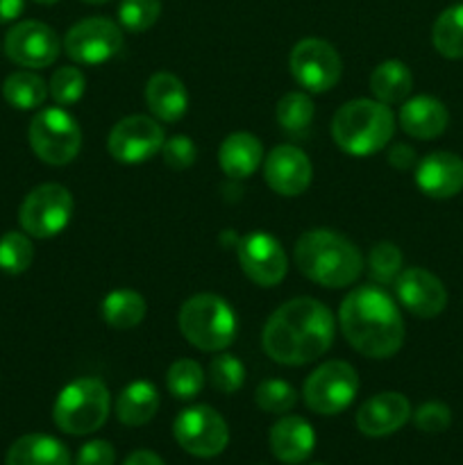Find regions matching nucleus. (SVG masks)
<instances>
[{"label": "nucleus", "instance_id": "obj_1", "mask_svg": "<svg viewBox=\"0 0 463 465\" xmlns=\"http://www.w3.org/2000/svg\"><path fill=\"white\" fill-rule=\"evenodd\" d=\"M336 321L316 298H293L280 304L261 330V348L281 366H307L331 348Z\"/></svg>", "mask_w": 463, "mask_h": 465}, {"label": "nucleus", "instance_id": "obj_2", "mask_svg": "<svg viewBox=\"0 0 463 465\" xmlns=\"http://www.w3.org/2000/svg\"><path fill=\"white\" fill-rule=\"evenodd\" d=\"M339 325L350 348L368 359L393 357L404 343L402 313L381 286L350 291L339 309Z\"/></svg>", "mask_w": 463, "mask_h": 465}, {"label": "nucleus", "instance_id": "obj_3", "mask_svg": "<svg viewBox=\"0 0 463 465\" xmlns=\"http://www.w3.org/2000/svg\"><path fill=\"white\" fill-rule=\"evenodd\" d=\"M295 263L307 280L325 289L352 286L363 272V257L348 236L327 227L304 232L295 243Z\"/></svg>", "mask_w": 463, "mask_h": 465}, {"label": "nucleus", "instance_id": "obj_4", "mask_svg": "<svg viewBox=\"0 0 463 465\" xmlns=\"http://www.w3.org/2000/svg\"><path fill=\"white\" fill-rule=\"evenodd\" d=\"M395 116L389 104L370 98L345 103L331 118V139L352 157H370L390 143Z\"/></svg>", "mask_w": 463, "mask_h": 465}, {"label": "nucleus", "instance_id": "obj_5", "mask_svg": "<svg viewBox=\"0 0 463 465\" xmlns=\"http://www.w3.org/2000/svg\"><path fill=\"white\" fill-rule=\"evenodd\" d=\"M182 336L202 352H222L236 339V313L221 295L198 293L177 313Z\"/></svg>", "mask_w": 463, "mask_h": 465}, {"label": "nucleus", "instance_id": "obj_6", "mask_svg": "<svg viewBox=\"0 0 463 465\" xmlns=\"http://www.w3.org/2000/svg\"><path fill=\"white\" fill-rule=\"evenodd\" d=\"M112 398L98 377H77L59 391L53 407V420L64 434L86 436L107 422Z\"/></svg>", "mask_w": 463, "mask_h": 465}, {"label": "nucleus", "instance_id": "obj_7", "mask_svg": "<svg viewBox=\"0 0 463 465\" xmlns=\"http://www.w3.org/2000/svg\"><path fill=\"white\" fill-rule=\"evenodd\" d=\"M30 148L50 166H66L80 154L82 130L64 107L41 109L27 130Z\"/></svg>", "mask_w": 463, "mask_h": 465}, {"label": "nucleus", "instance_id": "obj_8", "mask_svg": "<svg viewBox=\"0 0 463 465\" xmlns=\"http://www.w3.org/2000/svg\"><path fill=\"white\" fill-rule=\"evenodd\" d=\"M359 375L348 361H325L304 381V404L318 416H336L354 402Z\"/></svg>", "mask_w": 463, "mask_h": 465}, {"label": "nucleus", "instance_id": "obj_9", "mask_svg": "<svg viewBox=\"0 0 463 465\" xmlns=\"http://www.w3.org/2000/svg\"><path fill=\"white\" fill-rule=\"evenodd\" d=\"M73 216V195L62 184H41L32 189L18 209L23 232L34 239H53L62 234Z\"/></svg>", "mask_w": 463, "mask_h": 465}, {"label": "nucleus", "instance_id": "obj_10", "mask_svg": "<svg viewBox=\"0 0 463 465\" xmlns=\"http://www.w3.org/2000/svg\"><path fill=\"white\" fill-rule=\"evenodd\" d=\"M172 436L186 454L198 459L218 457L230 443L225 418L207 404H195L180 411L172 422Z\"/></svg>", "mask_w": 463, "mask_h": 465}, {"label": "nucleus", "instance_id": "obj_11", "mask_svg": "<svg viewBox=\"0 0 463 465\" xmlns=\"http://www.w3.org/2000/svg\"><path fill=\"white\" fill-rule=\"evenodd\" d=\"M289 68L295 82L304 86V91H311V94L331 91L339 84L340 75H343L340 54L336 53L330 41L318 39V36H309V39L298 41L293 45Z\"/></svg>", "mask_w": 463, "mask_h": 465}, {"label": "nucleus", "instance_id": "obj_12", "mask_svg": "<svg viewBox=\"0 0 463 465\" xmlns=\"http://www.w3.org/2000/svg\"><path fill=\"white\" fill-rule=\"evenodd\" d=\"M123 27L112 18L91 16L77 21L64 39V50L75 64H104L123 50Z\"/></svg>", "mask_w": 463, "mask_h": 465}, {"label": "nucleus", "instance_id": "obj_13", "mask_svg": "<svg viewBox=\"0 0 463 465\" xmlns=\"http://www.w3.org/2000/svg\"><path fill=\"white\" fill-rule=\"evenodd\" d=\"M163 141V127L154 118L132 114L112 127L107 150L118 163H143L162 153Z\"/></svg>", "mask_w": 463, "mask_h": 465}, {"label": "nucleus", "instance_id": "obj_14", "mask_svg": "<svg viewBox=\"0 0 463 465\" xmlns=\"http://www.w3.org/2000/svg\"><path fill=\"white\" fill-rule=\"evenodd\" d=\"M236 257H239L241 271L245 272V277L263 289L280 284L289 271L284 248L268 232L257 230L241 236L239 245H236Z\"/></svg>", "mask_w": 463, "mask_h": 465}, {"label": "nucleus", "instance_id": "obj_15", "mask_svg": "<svg viewBox=\"0 0 463 465\" xmlns=\"http://www.w3.org/2000/svg\"><path fill=\"white\" fill-rule=\"evenodd\" d=\"M62 53L57 32L41 21H21L5 36V54L23 68H45Z\"/></svg>", "mask_w": 463, "mask_h": 465}, {"label": "nucleus", "instance_id": "obj_16", "mask_svg": "<svg viewBox=\"0 0 463 465\" xmlns=\"http://www.w3.org/2000/svg\"><path fill=\"white\" fill-rule=\"evenodd\" d=\"M313 177V166L307 153L298 145L281 143L263 157V180L268 189L284 198H298L309 189Z\"/></svg>", "mask_w": 463, "mask_h": 465}, {"label": "nucleus", "instance_id": "obj_17", "mask_svg": "<svg viewBox=\"0 0 463 465\" xmlns=\"http://www.w3.org/2000/svg\"><path fill=\"white\" fill-rule=\"evenodd\" d=\"M399 304L418 318H434L448 307V291L443 282L425 268H407L395 280Z\"/></svg>", "mask_w": 463, "mask_h": 465}, {"label": "nucleus", "instance_id": "obj_18", "mask_svg": "<svg viewBox=\"0 0 463 465\" xmlns=\"http://www.w3.org/2000/svg\"><path fill=\"white\" fill-rule=\"evenodd\" d=\"M409 418H411L409 400L402 393L386 391V393L366 400L359 407L357 430L363 436H370V439H381V436H390L402 430Z\"/></svg>", "mask_w": 463, "mask_h": 465}, {"label": "nucleus", "instance_id": "obj_19", "mask_svg": "<svg viewBox=\"0 0 463 465\" xmlns=\"http://www.w3.org/2000/svg\"><path fill=\"white\" fill-rule=\"evenodd\" d=\"M416 184L429 198H454L463 189V159L445 150L429 153L418 162Z\"/></svg>", "mask_w": 463, "mask_h": 465}, {"label": "nucleus", "instance_id": "obj_20", "mask_svg": "<svg viewBox=\"0 0 463 465\" xmlns=\"http://www.w3.org/2000/svg\"><path fill=\"white\" fill-rule=\"evenodd\" d=\"M268 443H271V452L277 461L298 465L311 457L313 448H316V431L304 418L284 416L271 427Z\"/></svg>", "mask_w": 463, "mask_h": 465}, {"label": "nucleus", "instance_id": "obj_21", "mask_svg": "<svg viewBox=\"0 0 463 465\" xmlns=\"http://www.w3.org/2000/svg\"><path fill=\"white\" fill-rule=\"evenodd\" d=\"M448 107L434 95H416L399 107V125L413 139H436L448 130Z\"/></svg>", "mask_w": 463, "mask_h": 465}, {"label": "nucleus", "instance_id": "obj_22", "mask_svg": "<svg viewBox=\"0 0 463 465\" xmlns=\"http://www.w3.org/2000/svg\"><path fill=\"white\" fill-rule=\"evenodd\" d=\"M145 103L157 121L177 123L189 109V94L180 77L168 71H159L150 75L145 84Z\"/></svg>", "mask_w": 463, "mask_h": 465}, {"label": "nucleus", "instance_id": "obj_23", "mask_svg": "<svg viewBox=\"0 0 463 465\" xmlns=\"http://www.w3.org/2000/svg\"><path fill=\"white\" fill-rule=\"evenodd\" d=\"M263 162V145L250 132H234V134L225 136L218 150V163H221L222 173L230 177L232 182H241L245 177L252 175Z\"/></svg>", "mask_w": 463, "mask_h": 465}, {"label": "nucleus", "instance_id": "obj_24", "mask_svg": "<svg viewBox=\"0 0 463 465\" xmlns=\"http://www.w3.org/2000/svg\"><path fill=\"white\" fill-rule=\"evenodd\" d=\"M5 465H71V452L54 436L27 434L14 440Z\"/></svg>", "mask_w": 463, "mask_h": 465}, {"label": "nucleus", "instance_id": "obj_25", "mask_svg": "<svg viewBox=\"0 0 463 465\" xmlns=\"http://www.w3.org/2000/svg\"><path fill=\"white\" fill-rule=\"evenodd\" d=\"M113 411L121 425L125 427H141L148 425L159 411V391L153 381L136 380L127 384L118 393Z\"/></svg>", "mask_w": 463, "mask_h": 465}, {"label": "nucleus", "instance_id": "obj_26", "mask_svg": "<svg viewBox=\"0 0 463 465\" xmlns=\"http://www.w3.org/2000/svg\"><path fill=\"white\" fill-rule=\"evenodd\" d=\"M413 89V73L399 59H386L370 73V91L384 104H398L409 98Z\"/></svg>", "mask_w": 463, "mask_h": 465}, {"label": "nucleus", "instance_id": "obj_27", "mask_svg": "<svg viewBox=\"0 0 463 465\" xmlns=\"http://www.w3.org/2000/svg\"><path fill=\"white\" fill-rule=\"evenodd\" d=\"M145 298L132 289H116L100 302V316L112 330H134L145 318Z\"/></svg>", "mask_w": 463, "mask_h": 465}, {"label": "nucleus", "instance_id": "obj_28", "mask_svg": "<svg viewBox=\"0 0 463 465\" xmlns=\"http://www.w3.org/2000/svg\"><path fill=\"white\" fill-rule=\"evenodd\" d=\"M48 94V82L32 71H14L3 82V98L14 109H23V112L41 107Z\"/></svg>", "mask_w": 463, "mask_h": 465}, {"label": "nucleus", "instance_id": "obj_29", "mask_svg": "<svg viewBox=\"0 0 463 465\" xmlns=\"http://www.w3.org/2000/svg\"><path fill=\"white\" fill-rule=\"evenodd\" d=\"M313 114H316L313 100L304 91H289V94H284L275 109L281 132H286L293 139H302L311 130Z\"/></svg>", "mask_w": 463, "mask_h": 465}, {"label": "nucleus", "instance_id": "obj_30", "mask_svg": "<svg viewBox=\"0 0 463 465\" xmlns=\"http://www.w3.org/2000/svg\"><path fill=\"white\" fill-rule=\"evenodd\" d=\"M434 48L448 59H463V3L445 9L431 30Z\"/></svg>", "mask_w": 463, "mask_h": 465}, {"label": "nucleus", "instance_id": "obj_31", "mask_svg": "<svg viewBox=\"0 0 463 465\" xmlns=\"http://www.w3.org/2000/svg\"><path fill=\"white\" fill-rule=\"evenodd\" d=\"M168 393L175 400H193L204 386V371L193 359H177L166 372Z\"/></svg>", "mask_w": 463, "mask_h": 465}, {"label": "nucleus", "instance_id": "obj_32", "mask_svg": "<svg viewBox=\"0 0 463 465\" xmlns=\"http://www.w3.org/2000/svg\"><path fill=\"white\" fill-rule=\"evenodd\" d=\"M34 262V245L25 232H7L0 236V271L21 275Z\"/></svg>", "mask_w": 463, "mask_h": 465}, {"label": "nucleus", "instance_id": "obj_33", "mask_svg": "<svg viewBox=\"0 0 463 465\" xmlns=\"http://www.w3.org/2000/svg\"><path fill=\"white\" fill-rule=\"evenodd\" d=\"M254 402L263 413L286 416L298 404V391L284 380H263L254 391Z\"/></svg>", "mask_w": 463, "mask_h": 465}, {"label": "nucleus", "instance_id": "obj_34", "mask_svg": "<svg viewBox=\"0 0 463 465\" xmlns=\"http://www.w3.org/2000/svg\"><path fill=\"white\" fill-rule=\"evenodd\" d=\"M368 272L379 286L395 284L398 275L402 272V252L398 245L389 243V241L372 245L370 254H368Z\"/></svg>", "mask_w": 463, "mask_h": 465}, {"label": "nucleus", "instance_id": "obj_35", "mask_svg": "<svg viewBox=\"0 0 463 465\" xmlns=\"http://www.w3.org/2000/svg\"><path fill=\"white\" fill-rule=\"evenodd\" d=\"M162 16V0H121L118 5V23L123 30L139 32L150 30Z\"/></svg>", "mask_w": 463, "mask_h": 465}, {"label": "nucleus", "instance_id": "obj_36", "mask_svg": "<svg viewBox=\"0 0 463 465\" xmlns=\"http://www.w3.org/2000/svg\"><path fill=\"white\" fill-rule=\"evenodd\" d=\"M209 381L218 393H236L245 384V366L234 354H218L209 363Z\"/></svg>", "mask_w": 463, "mask_h": 465}, {"label": "nucleus", "instance_id": "obj_37", "mask_svg": "<svg viewBox=\"0 0 463 465\" xmlns=\"http://www.w3.org/2000/svg\"><path fill=\"white\" fill-rule=\"evenodd\" d=\"M86 89L84 73L77 66H62L53 73L50 77V98L59 104V107H68V104L80 103Z\"/></svg>", "mask_w": 463, "mask_h": 465}, {"label": "nucleus", "instance_id": "obj_38", "mask_svg": "<svg viewBox=\"0 0 463 465\" xmlns=\"http://www.w3.org/2000/svg\"><path fill=\"white\" fill-rule=\"evenodd\" d=\"M162 157L163 163L172 171H186L189 166H193L195 157H198V148L186 134H175L163 141Z\"/></svg>", "mask_w": 463, "mask_h": 465}, {"label": "nucleus", "instance_id": "obj_39", "mask_svg": "<svg viewBox=\"0 0 463 465\" xmlns=\"http://www.w3.org/2000/svg\"><path fill=\"white\" fill-rule=\"evenodd\" d=\"M413 422L425 434H440L452 425V411L443 402H425L413 413Z\"/></svg>", "mask_w": 463, "mask_h": 465}, {"label": "nucleus", "instance_id": "obj_40", "mask_svg": "<svg viewBox=\"0 0 463 465\" xmlns=\"http://www.w3.org/2000/svg\"><path fill=\"white\" fill-rule=\"evenodd\" d=\"M116 463V450L109 440L95 439L89 440L77 452L75 465H113Z\"/></svg>", "mask_w": 463, "mask_h": 465}, {"label": "nucleus", "instance_id": "obj_41", "mask_svg": "<svg viewBox=\"0 0 463 465\" xmlns=\"http://www.w3.org/2000/svg\"><path fill=\"white\" fill-rule=\"evenodd\" d=\"M389 163L398 171H409L411 166H416V150L407 143H395L389 153Z\"/></svg>", "mask_w": 463, "mask_h": 465}, {"label": "nucleus", "instance_id": "obj_42", "mask_svg": "<svg viewBox=\"0 0 463 465\" xmlns=\"http://www.w3.org/2000/svg\"><path fill=\"white\" fill-rule=\"evenodd\" d=\"M25 0H0V25L9 21H16L23 14Z\"/></svg>", "mask_w": 463, "mask_h": 465}, {"label": "nucleus", "instance_id": "obj_43", "mask_svg": "<svg viewBox=\"0 0 463 465\" xmlns=\"http://www.w3.org/2000/svg\"><path fill=\"white\" fill-rule=\"evenodd\" d=\"M123 465H166V463H163V459L159 457V454L150 452V450H136V452H132L130 457L125 459V463Z\"/></svg>", "mask_w": 463, "mask_h": 465}, {"label": "nucleus", "instance_id": "obj_44", "mask_svg": "<svg viewBox=\"0 0 463 465\" xmlns=\"http://www.w3.org/2000/svg\"><path fill=\"white\" fill-rule=\"evenodd\" d=\"M34 3H39V5H54V3H59V0H34Z\"/></svg>", "mask_w": 463, "mask_h": 465}, {"label": "nucleus", "instance_id": "obj_45", "mask_svg": "<svg viewBox=\"0 0 463 465\" xmlns=\"http://www.w3.org/2000/svg\"><path fill=\"white\" fill-rule=\"evenodd\" d=\"M84 3H89V5H103V3H109V0H84Z\"/></svg>", "mask_w": 463, "mask_h": 465}, {"label": "nucleus", "instance_id": "obj_46", "mask_svg": "<svg viewBox=\"0 0 463 465\" xmlns=\"http://www.w3.org/2000/svg\"><path fill=\"white\" fill-rule=\"evenodd\" d=\"M313 465H322V463H313Z\"/></svg>", "mask_w": 463, "mask_h": 465}]
</instances>
